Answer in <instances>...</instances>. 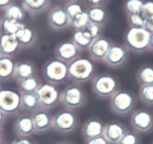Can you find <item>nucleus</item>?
I'll use <instances>...</instances> for the list:
<instances>
[{"label": "nucleus", "instance_id": "1", "mask_svg": "<svg viewBox=\"0 0 153 144\" xmlns=\"http://www.w3.org/2000/svg\"><path fill=\"white\" fill-rule=\"evenodd\" d=\"M95 73V65L90 58L80 57L68 63V78L76 84L89 81Z\"/></svg>", "mask_w": 153, "mask_h": 144}, {"label": "nucleus", "instance_id": "2", "mask_svg": "<svg viewBox=\"0 0 153 144\" xmlns=\"http://www.w3.org/2000/svg\"><path fill=\"white\" fill-rule=\"evenodd\" d=\"M42 75L46 82L53 84H61L68 78V63L57 58L51 59L45 63Z\"/></svg>", "mask_w": 153, "mask_h": 144}, {"label": "nucleus", "instance_id": "3", "mask_svg": "<svg viewBox=\"0 0 153 144\" xmlns=\"http://www.w3.org/2000/svg\"><path fill=\"white\" fill-rule=\"evenodd\" d=\"M150 33L143 27H129L125 35L124 46L135 53H142L149 47Z\"/></svg>", "mask_w": 153, "mask_h": 144}, {"label": "nucleus", "instance_id": "4", "mask_svg": "<svg viewBox=\"0 0 153 144\" xmlns=\"http://www.w3.org/2000/svg\"><path fill=\"white\" fill-rule=\"evenodd\" d=\"M134 94L126 90L119 89L110 97V107L112 112L120 116H125L132 112L136 106Z\"/></svg>", "mask_w": 153, "mask_h": 144}, {"label": "nucleus", "instance_id": "5", "mask_svg": "<svg viewBox=\"0 0 153 144\" xmlns=\"http://www.w3.org/2000/svg\"><path fill=\"white\" fill-rule=\"evenodd\" d=\"M86 100L85 90L76 83L69 84L60 92V103L66 109H78L85 104Z\"/></svg>", "mask_w": 153, "mask_h": 144}, {"label": "nucleus", "instance_id": "6", "mask_svg": "<svg viewBox=\"0 0 153 144\" xmlns=\"http://www.w3.org/2000/svg\"><path fill=\"white\" fill-rule=\"evenodd\" d=\"M92 90L100 98H110L119 90L118 80L109 74H100L93 77Z\"/></svg>", "mask_w": 153, "mask_h": 144}, {"label": "nucleus", "instance_id": "7", "mask_svg": "<svg viewBox=\"0 0 153 144\" xmlns=\"http://www.w3.org/2000/svg\"><path fill=\"white\" fill-rule=\"evenodd\" d=\"M77 124L78 117L71 109H62L53 116L52 127L59 133H70L76 128Z\"/></svg>", "mask_w": 153, "mask_h": 144}, {"label": "nucleus", "instance_id": "8", "mask_svg": "<svg viewBox=\"0 0 153 144\" xmlns=\"http://www.w3.org/2000/svg\"><path fill=\"white\" fill-rule=\"evenodd\" d=\"M35 93L41 107L45 109L49 110L60 103V91L56 84L49 82L42 83Z\"/></svg>", "mask_w": 153, "mask_h": 144}, {"label": "nucleus", "instance_id": "9", "mask_svg": "<svg viewBox=\"0 0 153 144\" xmlns=\"http://www.w3.org/2000/svg\"><path fill=\"white\" fill-rule=\"evenodd\" d=\"M0 109L5 115H15L21 109L20 93L13 90L0 89Z\"/></svg>", "mask_w": 153, "mask_h": 144}, {"label": "nucleus", "instance_id": "10", "mask_svg": "<svg viewBox=\"0 0 153 144\" xmlns=\"http://www.w3.org/2000/svg\"><path fill=\"white\" fill-rule=\"evenodd\" d=\"M130 123L134 130L146 133L153 128V113L146 109H138L131 114Z\"/></svg>", "mask_w": 153, "mask_h": 144}, {"label": "nucleus", "instance_id": "11", "mask_svg": "<svg viewBox=\"0 0 153 144\" xmlns=\"http://www.w3.org/2000/svg\"><path fill=\"white\" fill-rule=\"evenodd\" d=\"M82 51L75 45L72 40L62 41L57 44L54 50L56 58L70 63L75 59L80 57Z\"/></svg>", "mask_w": 153, "mask_h": 144}, {"label": "nucleus", "instance_id": "12", "mask_svg": "<svg viewBox=\"0 0 153 144\" xmlns=\"http://www.w3.org/2000/svg\"><path fill=\"white\" fill-rule=\"evenodd\" d=\"M128 55V49L124 45L113 44L107 51L103 62L109 67L119 68L126 63Z\"/></svg>", "mask_w": 153, "mask_h": 144}, {"label": "nucleus", "instance_id": "13", "mask_svg": "<svg viewBox=\"0 0 153 144\" xmlns=\"http://www.w3.org/2000/svg\"><path fill=\"white\" fill-rule=\"evenodd\" d=\"M113 43L108 38L99 36L94 39L88 47L89 58L93 61H103Z\"/></svg>", "mask_w": 153, "mask_h": 144}, {"label": "nucleus", "instance_id": "14", "mask_svg": "<svg viewBox=\"0 0 153 144\" xmlns=\"http://www.w3.org/2000/svg\"><path fill=\"white\" fill-rule=\"evenodd\" d=\"M48 23L51 29L59 30L71 25V20L63 8L60 6L51 8L48 14Z\"/></svg>", "mask_w": 153, "mask_h": 144}, {"label": "nucleus", "instance_id": "15", "mask_svg": "<svg viewBox=\"0 0 153 144\" xmlns=\"http://www.w3.org/2000/svg\"><path fill=\"white\" fill-rule=\"evenodd\" d=\"M128 131L126 125L119 121H110L105 124L102 136L109 143L116 144Z\"/></svg>", "mask_w": 153, "mask_h": 144}, {"label": "nucleus", "instance_id": "16", "mask_svg": "<svg viewBox=\"0 0 153 144\" xmlns=\"http://www.w3.org/2000/svg\"><path fill=\"white\" fill-rule=\"evenodd\" d=\"M32 118L35 132H45L52 127L53 116L48 109L40 108L32 112Z\"/></svg>", "mask_w": 153, "mask_h": 144}, {"label": "nucleus", "instance_id": "17", "mask_svg": "<svg viewBox=\"0 0 153 144\" xmlns=\"http://www.w3.org/2000/svg\"><path fill=\"white\" fill-rule=\"evenodd\" d=\"M14 129L18 137H27L35 132L32 115L22 114L19 115L14 124Z\"/></svg>", "mask_w": 153, "mask_h": 144}, {"label": "nucleus", "instance_id": "18", "mask_svg": "<svg viewBox=\"0 0 153 144\" xmlns=\"http://www.w3.org/2000/svg\"><path fill=\"white\" fill-rule=\"evenodd\" d=\"M20 48V46L15 35L4 32L0 34V49L5 57H11Z\"/></svg>", "mask_w": 153, "mask_h": 144}, {"label": "nucleus", "instance_id": "19", "mask_svg": "<svg viewBox=\"0 0 153 144\" xmlns=\"http://www.w3.org/2000/svg\"><path fill=\"white\" fill-rule=\"evenodd\" d=\"M104 125L102 121L97 118H91L83 124L82 127V133L85 139H92L102 136Z\"/></svg>", "mask_w": 153, "mask_h": 144}, {"label": "nucleus", "instance_id": "20", "mask_svg": "<svg viewBox=\"0 0 153 144\" xmlns=\"http://www.w3.org/2000/svg\"><path fill=\"white\" fill-rule=\"evenodd\" d=\"M35 75H37L36 68L31 62L21 61L15 64V69L13 77L17 82Z\"/></svg>", "mask_w": 153, "mask_h": 144}, {"label": "nucleus", "instance_id": "21", "mask_svg": "<svg viewBox=\"0 0 153 144\" xmlns=\"http://www.w3.org/2000/svg\"><path fill=\"white\" fill-rule=\"evenodd\" d=\"M50 5V0H22V8L32 15L42 14Z\"/></svg>", "mask_w": 153, "mask_h": 144}, {"label": "nucleus", "instance_id": "22", "mask_svg": "<svg viewBox=\"0 0 153 144\" xmlns=\"http://www.w3.org/2000/svg\"><path fill=\"white\" fill-rule=\"evenodd\" d=\"M14 35L18 41L20 47H31L36 42L37 35L35 32L26 26L19 29Z\"/></svg>", "mask_w": 153, "mask_h": 144}, {"label": "nucleus", "instance_id": "23", "mask_svg": "<svg viewBox=\"0 0 153 144\" xmlns=\"http://www.w3.org/2000/svg\"><path fill=\"white\" fill-rule=\"evenodd\" d=\"M20 103L21 109L26 112H33L42 108L36 93H20Z\"/></svg>", "mask_w": 153, "mask_h": 144}, {"label": "nucleus", "instance_id": "24", "mask_svg": "<svg viewBox=\"0 0 153 144\" xmlns=\"http://www.w3.org/2000/svg\"><path fill=\"white\" fill-rule=\"evenodd\" d=\"M20 93H35L42 84L38 75L17 81Z\"/></svg>", "mask_w": 153, "mask_h": 144}, {"label": "nucleus", "instance_id": "25", "mask_svg": "<svg viewBox=\"0 0 153 144\" xmlns=\"http://www.w3.org/2000/svg\"><path fill=\"white\" fill-rule=\"evenodd\" d=\"M93 39L91 35L85 29L75 30L72 36V41L81 51L88 50V47H89Z\"/></svg>", "mask_w": 153, "mask_h": 144}, {"label": "nucleus", "instance_id": "26", "mask_svg": "<svg viewBox=\"0 0 153 144\" xmlns=\"http://www.w3.org/2000/svg\"><path fill=\"white\" fill-rule=\"evenodd\" d=\"M16 63L11 57H5L0 59V79L7 80L14 76Z\"/></svg>", "mask_w": 153, "mask_h": 144}, {"label": "nucleus", "instance_id": "27", "mask_svg": "<svg viewBox=\"0 0 153 144\" xmlns=\"http://www.w3.org/2000/svg\"><path fill=\"white\" fill-rule=\"evenodd\" d=\"M137 81L140 86L153 84V66H143L138 70Z\"/></svg>", "mask_w": 153, "mask_h": 144}, {"label": "nucleus", "instance_id": "28", "mask_svg": "<svg viewBox=\"0 0 153 144\" xmlns=\"http://www.w3.org/2000/svg\"><path fill=\"white\" fill-rule=\"evenodd\" d=\"M89 21L102 26L107 20V13L101 6H92L87 11Z\"/></svg>", "mask_w": 153, "mask_h": 144}, {"label": "nucleus", "instance_id": "29", "mask_svg": "<svg viewBox=\"0 0 153 144\" xmlns=\"http://www.w3.org/2000/svg\"><path fill=\"white\" fill-rule=\"evenodd\" d=\"M25 11L22 7L16 4H10L5 8V18L8 20L22 22L24 19Z\"/></svg>", "mask_w": 153, "mask_h": 144}, {"label": "nucleus", "instance_id": "30", "mask_svg": "<svg viewBox=\"0 0 153 144\" xmlns=\"http://www.w3.org/2000/svg\"><path fill=\"white\" fill-rule=\"evenodd\" d=\"M25 26L22 22L14 21V20H8L4 18L1 23V28L4 33L10 34V35H15L19 29L23 28Z\"/></svg>", "mask_w": 153, "mask_h": 144}, {"label": "nucleus", "instance_id": "31", "mask_svg": "<svg viewBox=\"0 0 153 144\" xmlns=\"http://www.w3.org/2000/svg\"><path fill=\"white\" fill-rule=\"evenodd\" d=\"M139 97L145 105H153V84L140 86Z\"/></svg>", "mask_w": 153, "mask_h": 144}, {"label": "nucleus", "instance_id": "32", "mask_svg": "<svg viewBox=\"0 0 153 144\" xmlns=\"http://www.w3.org/2000/svg\"><path fill=\"white\" fill-rule=\"evenodd\" d=\"M89 22L90 21H89L87 11H83V12L76 15L71 20V26L75 30H83L87 26Z\"/></svg>", "mask_w": 153, "mask_h": 144}, {"label": "nucleus", "instance_id": "33", "mask_svg": "<svg viewBox=\"0 0 153 144\" xmlns=\"http://www.w3.org/2000/svg\"><path fill=\"white\" fill-rule=\"evenodd\" d=\"M64 9L71 20L74 17H76V15H78V14H80V13H82L83 11L81 5L79 3H76V2H70L66 4Z\"/></svg>", "mask_w": 153, "mask_h": 144}, {"label": "nucleus", "instance_id": "34", "mask_svg": "<svg viewBox=\"0 0 153 144\" xmlns=\"http://www.w3.org/2000/svg\"><path fill=\"white\" fill-rule=\"evenodd\" d=\"M143 5V2L142 0H127L126 3V10L128 14H140Z\"/></svg>", "mask_w": 153, "mask_h": 144}, {"label": "nucleus", "instance_id": "35", "mask_svg": "<svg viewBox=\"0 0 153 144\" xmlns=\"http://www.w3.org/2000/svg\"><path fill=\"white\" fill-rule=\"evenodd\" d=\"M140 139L137 133L128 130L116 144H139Z\"/></svg>", "mask_w": 153, "mask_h": 144}, {"label": "nucleus", "instance_id": "36", "mask_svg": "<svg viewBox=\"0 0 153 144\" xmlns=\"http://www.w3.org/2000/svg\"><path fill=\"white\" fill-rule=\"evenodd\" d=\"M84 29L86 32H89V34L91 35L92 39L94 40L98 38V37L101 36L102 26L96 24V23H92V22H89V24L87 25V26Z\"/></svg>", "mask_w": 153, "mask_h": 144}, {"label": "nucleus", "instance_id": "37", "mask_svg": "<svg viewBox=\"0 0 153 144\" xmlns=\"http://www.w3.org/2000/svg\"><path fill=\"white\" fill-rule=\"evenodd\" d=\"M145 20L140 14H128V22L130 27H143Z\"/></svg>", "mask_w": 153, "mask_h": 144}, {"label": "nucleus", "instance_id": "38", "mask_svg": "<svg viewBox=\"0 0 153 144\" xmlns=\"http://www.w3.org/2000/svg\"><path fill=\"white\" fill-rule=\"evenodd\" d=\"M140 14L145 20L153 17V2H146L143 3Z\"/></svg>", "mask_w": 153, "mask_h": 144}, {"label": "nucleus", "instance_id": "39", "mask_svg": "<svg viewBox=\"0 0 153 144\" xmlns=\"http://www.w3.org/2000/svg\"><path fill=\"white\" fill-rule=\"evenodd\" d=\"M85 144H109V142L104 136H100L98 137L86 139Z\"/></svg>", "mask_w": 153, "mask_h": 144}, {"label": "nucleus", "instance_id": "40", "mask_svg": "<svg viewBox=\"0 0 153 144\" xmlns=\"http://www.w3.org/2000/svg\"><path fill=\"white\" fill-rule=\"evenodd\" d=\"M143 28L146 30L148 31L150 34L153 33V17L145 20Z\"/></svg>", "mask_w": 153, "mask_h": 144}, {"label": "nucleus", "instance_id": "41", "mask_svg": "<svg viewBox=\"0 0 153 144\" xmlns=\"http://www.w3.org/2000/svg\"><path fill=\"white\" fill-rule=\"evenodd\" d=\"M11 144H33L29 139L26 137H18L14 139Z\"/></svg>", "mask_w": 153, "mask_h": 144}, {"label": "nucleus", "instance_id": "42", "mask_svg": "<svg viewBox=\"0 0 153 144\" xmlns=\"http://www.w3.org/2000/svg\"><path fill=\"white\" fill-rule=\"evenodd\" d=\"M86 2L92 6H101L106 2V0H86Z\"/></svg>", "mask_w": 153, "mask_h": 144}, {"label": "nucleus", "instance_id": "43", "mask_svg": "<svg viewBox=\"0 0 153 144\" xmlns=\"http://www.w3.org/2000/svg\"><path fill=\"white\" fill-rule=\"evenodd\" d=\"M11 2V0H0V9L5 8L7 6L10 5Z\"/></svg>", "mask_w": 153, "mask_h": 144}, {"label": "nucleus", "instance_id": "44", "mask_svg": "<svg viewBox=\"0 0 153 144\" xmlns=\"http://www.w3.org/2000/svg\"><path fill=\"white\" fill-rule=\"evenodd\" d=\"M5 118H6V115L0 109V127L4 124L5 121Z\"/></svg>", "mask_w": 153, "mask_h": 144}, {"label": "nucleus", "instance_id": "45", "mask_svg": "<svg viewBox=\"0 0 153 144\" xmlns=\"http://www.w3.org/2000/svg\"><path fill=\"white\" fill-rule=\"evenodd\" d=\"M149 49L153 51V33L150 34V38H149Z\"/></svg>", "mask_w": 153, "mask_h": 144}, {"label": "nucleus", "instance_id": "46", "mask_svg": "<svg viewBox=\"0 0 153 144\" xmlns=\"http://www.w3.org/2000/svg\"><path fill=\"white\" fill-rule=\"evenodd\" d=\"M3 138H4L3 132H2V129L0 128V142H2V141H3Z\"/></svg>", "mask_w": 153, "mask_h": 144}, {"label": "nucleus", "instance_id": "47", "mask_svg": "<svg viewBox=\"0 0 153 144\" xmlns=\"http://www.w3.org/2000/svg\"><path fill=\"white\" fill-rule=\"evenodd\" d=\"M56 144H73L71 142H66V141H63V142H59Z\"/></svg>", "mask_w": 153, "mask_h": 144}, {"label": "nucleus", "instance_id": "48", "mask_svg": "<svg viewBox=\"0 0 153 144\" xmlns=\"http://www.w3.org/2000/svg\"><path fill=\"white\" fill-rule=\"evenodd\" d=\"M4 57L3 54H2V51H1V49H0V59L2 58V57Z\"/></svg>", "mask_w": 153, "mask_h": 144}, {"label": "nucleus", "instance_id": "49", "mask_svg": "<svg viewBox=\"0 0 153 144\" xmlns=\"http://www.w3.org/2000/svg\"><path fill=\"white\" fill-rule=\"evenodd\" d=\"M0 144H4L3 142H0Z\"/></svg>", "mask_w": 153, "mask_h": 144}, {"label": "nucleus", "instance_id": "50", "mask_svg": "<svg viewBox=\"0 0 153 144\" xmlns=\"http://www.w3.org/2000/svg\"><path fill=\"white\" fill-rule=\"evenodd\" d=\"M71 1H75V0H71Z\"/></svg>", "mask_w": 153, "mask_h": 144}, {"label": "nucleus", "instance_id": "51", "mask_svg": "<svg viewBox=\"0 0 153 144\" xmlns=\"http://www.w3.org/2000/svg\"><path fill=\"white\" fill-rule=\"evenodd\" d=\"M0 34H1V33H0Z\"/></svg>", "mask_w": 153, "mask_h": 144}]
</instances>
